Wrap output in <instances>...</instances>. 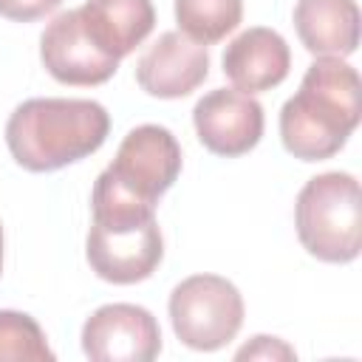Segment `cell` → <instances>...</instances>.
Here are the masks:
<instances>
[{
  "instance_id": "1",
  "label": "cell",
  "mask_w": 362,
  "mask_h": 362,
  "mask_svg": "<svg viewBox=\"0 0 362 362\" xmlns=\"http://www.w3.org/2000/svg\"><path fill=\"white\" fill-rule=\"evenodd\" d=\"M362 116L359 74L342 57H317L280 110L283 147L300 161L337 156Z\"/></svg>"
},
{
  "instance_id": "2",
  "label": "cell",
  "mask_w": 362,
  "mask_h": 362,
  "mask_svg": "<svg viewBox=\"0 0 362 362\" xmlns=\"http://www.w3.org/2000/svg\"><path fill=\"white\" fill-rule=\"evenodd\" d=\"M110 130L107 110L93 99H25L6 122L11 158L31 173L62 170L96 153Z\"/></svg>"
},
{
  "instance_id": "3",
  "label": "cell",
  "mask_w": 362,
  "mask_h": 362,
  "mask_svg": "<svg viewBox=\"0 0 362 362\" xmlns=\"http://www.w3.org/2000/svg\"><path fill=\"white\" fill-rule=\"evenodd\" d=\"M297 238L322 263H351L362 249L359 181L351 173H320L305 181L294 204Z\"/></svg>"
},
{
  "instance_id": "4",
  "label": "cell",
  "mask_w": 362,
  "mask_h": 362,
  "mask_svg": "<svg viewBox=\"0 0 362 362\" xmlns=\"http://www.w3.org/2000/svg\"><path fill=\"white\" fill-rule=\"evenodd\" d=\"M170 322L175 337L192 351H218L243 325V297L221 274H192L170 294Z\"/></svg>"
},
{
  "instance_id": "5",
  "label": "cell",
  "mask_w": 362,
  "mask_h": 362,
  "mask_svg": "<svg viewBox=\"0 0 362 362\" xmlns=\"http://www.w3.org/2000/svg\"><path fill=\"white\" fill-rule=\"evenodd\" d=\"M90 269L116 286L147 280L164 257V238L156 218L93 221L85 240Z\"/></svg>"
},
{
  "instance_id": "6",
  "label": "cell",
  "mask_w": 362,
  "mask_h": 362,
  "mask_svg": "<svg viewBox=\"0 0 362 362\" xmlns=\"http://www.w3.org/2000/svg\"><path fill=\"white\" fill-rule=\"evenodd\" d=\"M178 173H181V144L161 124L133 127L122 139L116 158L105 170V175L119 189L153 206L175 184Z\"/></svg>"
},
{
  "instance_id": "7",
  "label": "cell",
  "mask_w": 362,
  "mask_h": 362,
  "mask_svg": "<svg viewBox=\"0 0 362 362\" xmlns=\"http://www.w3.org/2000/svg\"><path fill=\"white\" fill-rule=\"evenodd\" d=\"M82 351L93 362H150L161 351V328L141 305L107 303L85 320Z\"/></svg>"
},
{
  "instance_id": "8",
  "label": "cell",
  "mask_w": 362,
  "mask_h": 362,
  "mask_svg": "<svg viewBox=\"0 0 362 362\" xmlns=\"http://www.w3.org/2000/svg\"><path fill=\"white\" fill-rule=\"evenodd\" d=\"M192 124L201 144L215 156H243L263 136V105L238 88H215L192 107Z\"/></svg>"
},
{
  "instance_id": "9",
  "label": "cell",
  "mask_w": 362,
  "mask_h": 362,
  "mask_svg": "<svg viewBox=\"0 0 362 362\" xmlns=\"http://www.w3.org/2000/svg\"><path fill=\"white\" fill-rule=\"evenodd\" d=\"M40 59L62 85H102L119 68V59L107 57L85 34L79 8L62 11L45 25L40 37Z\"/></svg>"
},
{
  "instance_id": "10",
  "label": "cell",
  "mask_w": 362,
  "mask_h": 362,
  "mask_svg": "<svg viewBox=\"0 0 362 362\" xmlns=\"http://www.w3.org/2000/svg\"><path fill=\"white\" fill-rule=\"evenodd\" d=\"M209 74L206 45L181 31H164L136 62V82L158 99L189 96Z\"/></svg>"
},
{
  "instance_id": "11",
  "label": "cell",
  "mask_w": 362,
  "mask_h": 362,
  "mask_svg": "<svg viewBox=\"0 0 362 362\" xmlns=\"http://www.w3.org/2000/svg\"><path fill=\"white\" fill-rule=\"evenodd\" d=\"M223 76L243 93H263L277 88L291 68L288 42L266 25L240 31L223 51Z\"/></svg>"
},
{
  "instance_id": "12",
  "label": "cell",
  "mask_w": 362,
  "mask_h": 362,
  "mask_svg": "<svg viewBox=\"0 0 362 362\" xmlns=\"http://www.w3.org/2000/svg\"><path fill=\"white\" fill-rule=\"evenodd\" d=\"M79 20L96 48L122 59L147 40L156 25V8L150 0H85Z\"/></svg>"
},
{
  "instance_id": "13",
  "label": "cell",
  "mask_w": 362,
  "mask_h": 362,
  "mask_svg": "<svg viewBox=\"0 0 362 362\" xmlns=\"http://www.w3.org/2000/svg\"><path fill=\"white\" fill-rule=\"evenodd\" d=\"M294 28L314 57H351L359 45L356 0H297Z\"/></svg>"
},
{
  "instance_id": "14",
  "label": "cell",
  "mask_w": 362,
  "mask_h": 362,
  "mask_svg": "<svg viewBox=\"0 0 362 362\" xmlns=\"http://www.w3.org/2000/svg\"><path fill=\"white\" fill-rule=\"evenodd\" d=\"M243 20V0H175L178 31L201 45L221 42Z\"/></svg>"
},
{
  "instance_id": "15",
  "label": "cell",
  "mask_w": 362,
  "mask_h": 362,
  "mask_svg": "<svg viewBox=\"0 0 362 362\" xmlns=\"http://www.w3.org/2000/svg\"><path fill=\"white\" fill-rule=\"evenodd\" d=\"M54 351L48 348L45 331L31 314L0 311V362H51Z\"/></svg>"
},
{
  "instance_id": "16",
  "label": "cell",
  "mask_w": 362,
  "mask_h": 362,
  "mask_svg": "<svg viewBox=\"0 0 362 362\" xmlns=\"http://www.w3.org/2000/svg\"><path fill=\"white\" fill-rule=\"evenodd\" d=\"M235 359H297V354H294V348L288 345V342H283L280 337H266V334H260V337H255L252 342H246L238 354H235Z\"/></svg>"
},
{
  "instance_id": "17",
  "label": "cell",
  "mask_w": 362,
  "mask_h": 362,
  "mask_svg": "<svg viewBox=\"0 0 362 362\" xmlns=\"http://www.w3.org/2000/svg\"><path fill=\"white\" fill-rule=\"evenodd\" d=\"M62 0H0V17L14 23H31L51 14Z\"/></svg>"
},
{
  "instance_id": "18",
  "label": "cell",
  "mask_w": 362,
  "mask_h": 362,
  "mask_svg": "<svg viewBox=\"0 0 362 362\" xmlns=\"http://www.w3.org/2000/svg\"><path fill=\"white\" fill-rule=\"evenodd\" d=\"M0 272H3V226H0Z\"/></svg>"
}]
</instances>
